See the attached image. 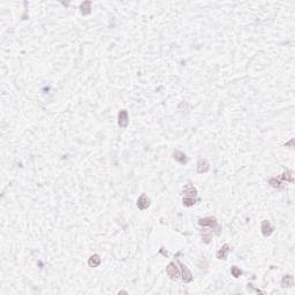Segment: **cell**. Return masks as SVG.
<instances>
[{"mask_svg":"<svg viewBox=\"0 0 295 295\" xmlns=\"http://www.w3.org/2000/svg\"><path fill=\"white\" fill-rule=\"evenodd\" d=\"M128 120V115H127V112L125 110H122L120 113H119V125L121 127H126L127 126V121Z\"/></svg>","mask_w":295,"mask_h":295,"instance_id":"obj_1","label":"cell"},{"mask_svg":"<svg viewBox=\"0 0 295 295\" xmlns=\"http://www.w3.org/2000/svg\"><path fill=\"white\" fill-rule=\"evenodd\" d=\"M281 285H282L284 287H292V286H293V277H292V275L285 277V278L282 279Z\"/></svg>","mask_w":295,"mask_h":295,"instance_id":"obj_2","label":"cell"},{"mask_svg":"<svg viewBox=\"0 0 295 295\" xmlns=\"http://www.w3.org/2000/svg\"><path fill=\"white\" fill-rule=\"evenodd\" d=\"M228 246L227 244H225L224 246V248H223V250H220L218 254H217V256H218V258H220V259H225L226 258V256H227V253H228Z\"/></svg>","mask_w":295,"mask_h":295,"instance_id":"obj_3","label":"cell"},{"mask_svg":"<svg viewBox=\"0 0 295 295\" xmlns=\"http://www.w3.org/2000/svg\"><path fill=\"white\" fill-rule=\"evenodd\" d=\"M99 263H100V259H99V257H98L97 255L92 256V257L90 258V261H89V265H90V266H92V267L97 266Z\"/></svg>","mask_w":295,"mask_h":295,"instance_id":"obj_4","label":"cell"},{"mask_svg":"<svg viewBox=\"0 0 295 295\" xmlns=\"http://www.w3.org/2000/svg\"><path fill=\"white\" fill-rule=\"evenodd\" d=\"M232 273H233V275L234 277H239L240 274H241V271H239V270H236V267L234 266L233 269H232Z\"/></svg>","mask_w":295,"mask_h":295,"instance_id":"obj_5","label":"cell"}]
</instances>
